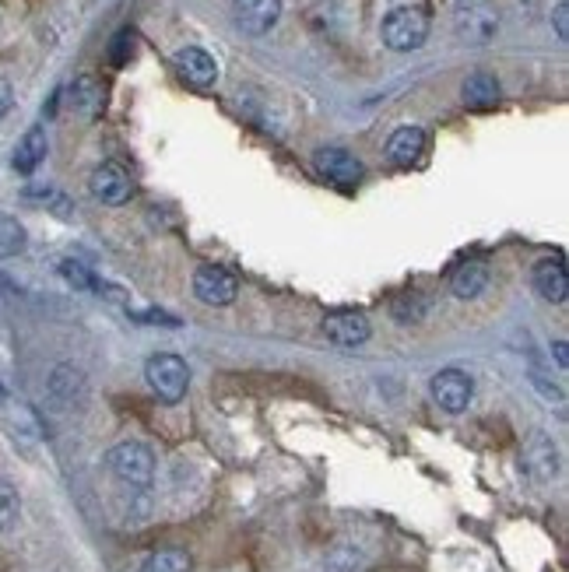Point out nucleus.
Masks as SVG:
<instances>
[{
    "instance_id": "nucleus-13",
    "label": "nucleus",
    "mask_w": 569,
    "mask_h": 572,
    "mask_svg": "<svg viewBox=\"0 0 569 572\" xmlns=\"http://www.w3.org/2000/svg\"><path fill=\"white\" fill-rule=\"evenodd\" d=\"M534 288L545 302L552 306H562L569 299V274H566V264L562 257H545L534 264Z\"/></svg>"
},
{
    "instance_id": "nucleus-30",
    "label": "nucleus",
    "mask_w": 569,
    "mask_h": 572,
    "mask_svg": "<svg viewBox=\"0 0 569 572\" xmlns=\"http://www.w3.org/2000/svg\"><path fill=\"white\" fill-rule=\"evenodd\" d=\"M552 22H555V36H559V43H566V39H569V4H566V0H559V4H555Z\"/></svg>"
},
{
    "instance_id": "nucleus-11",
    "label": "nucleus",
    "mask_w": 569,
    "mask_h": 572,
    "mask_svg": "<svg viewBox=\"0 0 569 572\" xmlns=\"http://www.w3.org/2000/svg\"><path fill=\"white\" fill-rule=\"evenodd\" d=\"M239 292V281L225 267H201L194 274V295L204 306H229Z\"/></svg>"
},
{
    "instance_id": "nucleus-6",
    "label": "nucleus",
    "mask_w": 569,
    "mask_h": 572,
    "mask_svg": "<svg viewBox=\"0 0 569 572\" xmlns=\"http://www.w3.org/2000/svg\"><path fill=\"white\" fill-rule=\"evenodd\" d=\"M88 190H92L95 201L120 208V204H127L134 197V179H130V172L120 162H102L88 176Z\"/></svg>"
},
{
    "instance_id": "nucleus-31",
    "label": "nucleus",
    "mask_w": 569,
    "mask_h": 572,
    "mask_svg": "<svg viewBox=\"0 0 569 572\" xmlns=\"http://www.w3.org/2000/svg\"><path fill=\"white\" fill-rule=\"evenodd\" d=\"M11 106H15V88H11L8 78H0V120L11 113Z\"/></svg>"
},
{
    "instance_id": "nucleus-32",
    "label": "nucleus",
    "mask_w": 569,
    "mask_h": 572,
    "mask_svg": "<svg viewBox=\"0 0 569 572\" xmlns=\"http://www.w3.org/2000/svg\"><path fill=\"white\" fill-rule=\"evenodd\" d=\"M552 355H555V365H559V369H566V365H569V344L566 341H552Z\"/></svg>"
},
{
    "instance_id": "nucleus-29",
    "label": "nucleus",
    "mask_w": 569,
    "mask_h": 572,
    "mask_svg": "<svg viewBox=\"0 0 569 572\" xmlns=\"http://www.w3.org/2000/svg\"><path fill=\"white\" fill-rule=\"evenodd\" d=\"M327 569H331V572H352V569H359V551L334 548L331 555H327Z\"/></svg>"
},
{
    "instance_id": "nucleus-8",
    "label": "nucleus",
    "mask_w": 569,
    "mask_h": 572,
    "mask_svg": "<svg viewBox=\"0 0 569 572\" xmlns=\"http://www.w3.org/2000/svg\"><path fill=\"white\" fill-rule=\"evenodd\" d=\"M313 169L320 172V179H327V183L334 186H345V190L359 186L362 176H366L362 162L345 148H320L317 155H313Z\"/></svg>"
},
{
    "instance_id": "nucleus-22",
    "label": "nucleus",
    "mask_w": 569,
    "mask_h": 572,
    "mask_svg": "<svg viewBox=\"0 0 569 572\" xmlns=\"http://www.w3.org/2000/svg\"><path fill=\"white\" fill-rule=\"evenodd\" d=\"M190 565H194L190 551H183V548H162V551H155V555H148L145 572H190Z\"/></svg>"
},
{
    "instance_id": "nucleus-20",
    "label": "nucleus",
    "mask_w": 569,
    "mask_h": 572,
    "mask_svg": "<svg viewBox=\"0 0 569 572\" xmlns=\"http://www.w3.org/2000/svg\"><path fill=\"white\" fill-rule=\"evenodd\" d=\"M485 285H489V267L482 260H468V264H461L450 274V292L457 299H478L485 292Z\"/></svg>"
},
{
    "instance_id": "nucleus-7",
    "label": "nucleus",
    "mask_w": 569,
    "mask_h": 572,
    "mask_svg": "<svg viewBox=\"0 0 569 572\" xmlns=\"http://www.w3.org/2000/svg\"><path fill=\"white\" fill-rule=\"evenodd\" d=\"M324 337L338 348H359V344L369 341L373 327H369V316L362 309H331L320 323Z\"/></svg>"
},
{
    "instance_id": "nucleus-24",
    "label": "nucleus",
    "mask_w": 569,
    "mask_h": 572,
    "mask_svg": "<svg viewBox=\"0 0 569 572\" xmlns=\"http://www.w3.org/2000/svg\"><path fill=\"white\" fill-rule=\"evenodd\" d=\"M425 299L418 292H404V295H397L394 302H390V313H394V320L397 323H418L425 316Z\"/></svg>"
},
{
    "instance_id": "nucleus-33",
    "label": "nucleus",
    "mask_w": 569,
    "mask_h": 572,
    "mask_svg": "<svg viewBox=\"0 0 569 572\" xmlns=\"http://www.w3.org/2000/svg\"><path fill=\"white\" fill-rule=\"evenodd\" d=\"M11 401V390H8V383L0 379V404H8Z\"/></svg>"
},
{
    "instance_id": "nucleus-5",
    "label": "nucleus",
    "mask_w": 569,
    "mask_h": 572,
    "mask_svg": "<svg viewBox=\"0 0 569 572\" xmlns=\"http://www.w3.org/2000/svg\"><path fill=\"white\" fill-rule=\"evenodd\" d=\"M429 397L450 415H464L471 408V397H475V379L461 369H440L429 379Z\"/></svg>"
},
{
    "instance_id": "nucleus-23",
    "label": "nucleus",
    "mask_w": 569,
    "mask_h": 572,
    "mask_svg": "<svg viewBox=\"0 0 569 572\" xmlns=\"http://www.w3.org/2000/svg\"><path fill=\"white\" fill-rule=\"evenodd\" d=\"M18 516H22V495L11 481H0V534L15 530Z\"/></svg>"
},
{
    "instance_id": "nucleus-21",
    "label": "nucleus",
    "mask_w": 569,
    "mask_h": 572,
    "mask_svg": "<svg viewBox=\"0 0 569 572\" xmlns=\"http://www.w3.org/2000/svg\"><path fill=\"white\" fill-rule=\"evenodd\" d=\"M25 246H29L25 225L11 215H0V260L18 257V253H25Z\"/></svg>"
},
{
    "instance_id": "nucleus-19",
    "label": "nucleus",
    "mask_w": 569,
    "mask_h": 572,
    "mask_svg": "<svg viewBox=\"0 0 569 572\" xmlns=\"http://www.w3.org/2000/svg\"><path fill=\"white\" fill-rule=\"evenodd\" d=\"M46 151H50V141H46V130L43 127H29L22 134V141L15 144V155H11V165H15V172H22V176H32V172L43 165Z\"/></svg>"
},
{
    "instance_id": "nucleus-28",
    "label": "nucleus",
    "mask_w": 569,
    "mask_h": 572,
    "mask_svg": "<svg viewBox=\"0 0 569 572\" xmlns=\"http://www.w3.org/2000/svg\"><path fill=\"white\" fill-rule=\"evenodd\" d=\"M130 320H137V323H155V327H169V330L180 327V320H176L173 313H166V309H130Z\"/></svg>"
},
{
    "instance_id": "nucleus-1",
    "label": "nucleus",
    "mask_w": 569,
    "mask_h": 572,
    "mask_svg": "<svg viewBox=\"0 0 569 572\" xmlns=\"http://www.w3.org/2000/svg\"><path fill=\"white\" fill-rule=\"evenodd\" d=\"M429 11L425 8H394L380 25V39L387 50L394 53H411V50H422L425 39H429Z\"/></svg>"
},
{
    "instance_id": "nucleus-14",
    "label": "nucleus",
    "mask_w": 569,
    "mask_h": 572,
    "mask_svg": "<svg viewBox=\"0 0 569 572\" xmlns=\"http://www.w3.org/2000/svg\"><path fill=\"white\" fill-rule=\"evenodd\" d=\"M67 102H71V109L78 116L95 120V116H102V109H106V85H102L95 74H78V78L71 81V88H67Z\"/></svg>"
},
{
    "instance_id": "nucleus-25",
    "label": "nucleus",
    "mask_w": 569,
    "mask_h": 572,
    "mask_svg": "<svg viewBox=\"0 0 569 572\" xmlns=\"http://www.w3.org/2000/svg\"><path fill=\"white\" fill-rule=\"evenodd\" d=\"M25 201H36V204H43V208H53L57 215H71V201H67L60 190H53V186H29V190H25Z\"/></svg>"
},
{
    "instance_id": "nucleus-16",
    "label": "nucleus",
    "mask_w": 569,
    "mask_h": 572,
    "mask_svg": "<svg viewBox=\"0 0 569 572\" xmlns=\"http://www.w3.org/2000/svg\"><path fill=\"white\" fill-rule=\"evenodd\" d=\"M425 144H429V137H425L422 127H401V130H394V134H390L387 158L394 165H401V169H408V165L422 162Z\"/></svg>"
},
{
    "instance_id": "nucleus-4",
    "label": "nucleus",
    "mask_w": 569,
    "mask_h": 572,
    "mask_svg": "<svg viewBox=\"0 0 569 572\" xmlns=\"http://www.w3.org/2000/svg\"><path fill=\"white\" fill-rule=\"evenodd\" d=\"M454 32L468 46H489L499 32V11L489 0H461L454 11Z\"/></svg>"
},
{
    "instance_id": "nucleus-9",
    "label": "nucleus",
    "mask_w": 569,
    "mask_h": 572,
    "mask_svg": "<svg viewBox=\"0 0 569 572\" xmlns=\"http://www.w3.org/2000/svg\"><path fill=\"white\" fill-rule=\"evenodd\" d=\"M520 464L524 471L531 474L538 485H548V481L559 478V446L552 443V436L545 432H534L531 439L524 443V453H520Z\"/></svg>"
},
{
    "instance_id": "nucleus-2",
    "label": "nucleus",
    "mask_w": 569,
    "mask_h": 572,
    "mask_svg": "<svg viewBox=\"0 0 569 572\" xmlns=\"http://www.w3.org/2000/svg\"><path fill=\"white\" fill-rule=\"evenodd\" d=\"M145 379L162 404H180L190 387V369L180 355H173V351H155V355L145 362Z\"/></svg>"
},
{
    "instance_id": "nucleus-34",
    "label": "nucleus",
    "mask_w": 569,
    "mask_h": 572,
    "mask_svg": "<svg viewBox=\"0 0 569 572\" xmlns=\"http://www.w3.org/2000/svg\"><path fill=\"white\" fill-rule=\"evenodd\" d=\"M4 292H11V281L4 278V271H0V295H4Z\"/></svg>"
},
{
    "instance_id": "nucleus-10",
    "label": "nucleus",
    "mask_w": 569,
    "mask_h": 572,
    "mask_svg": "<svg viewBox=\"0 0 569 572\" xmlns=\"http://www.w3.org/2000/svg\"><path fill=\"white\" fill-rule=\"evenodd\" d=\"M232 15L246 36H267L281 18V0H232Z\"/></svg>"
},
{
    "instance_id": "nucleus-26",
    "label": "nucleus",
    "mask_w": 569,
    "mask_h": 572,
    "mask_svg": "<svg viewBox=\"0 0 569 572\" xmlns=\"http://www.w3.org/2000/svg\"><path fill=\"white\" fill-rule=\"evenodd\" d=\"M531 383H534V390H538L541 397H545V401H555V404H562L566 401V390L559 387V383H555L552 376H548L545 369H541V365H531Z\"/></svg>"
},
{
    "instance_id": "nucleus-27",
    "label": "nucleus",
    "mask_w": 569,
    "mask_h": 572,
    "mask_svg": "<svg viewBox=\"0 0 569 572\" xmlns=\"http://www.w3.org/2000/svg\"><path fill=\"white\" fill-rule=\"evenodd\" d=\"M134 32L130 29H123V32H116V39H113V46H109V64L113 67H123L130 57H134Z\"/></svg>"
},
{
    "instance_id": "nucleus-17",
    "label": "nucleus",
    "mask_w": 569,
    "mask_h": 572,
    "mask_svg": "<svg viewBox=\"0 0 569 572\" xmlns=\"http://www.w3.org/2000/svg\"><path fill=\"white\" fill-rule=\"evenodd\" d=\"M85 372L78 369V365H57L50 376V394L53 401L60 404V408H78L81 401H85Z\"/></svg>"
},
{
    "instance_id": "nucleus-12",
    "label": "nucleus",
    "mask_w": 569,
    "mask_h": 572,
    "mask_svg": "<svg viewBox=\"0 0 569 572\" xmlns=\"http://www.w3.org/2000/svg\"><path fill=\"white\" fill-rule=\"evenodd\" d=\"M173 64H176V74H180L190 88H211L218 81L215 57H211L208 50H201V46H183V50H176Z\"/></svg>"
},
{
    "instance_id": "nucleus-3",
    "label": "nucleus",
    "mask_w": 569,
    "mask_h": 572,
    "mask_svg": "<svg viewBox=\"0 0 569 572\" xmlns=\"http://www.w3.org/2000/svg\"><path fill=\"white\" fill-rule=\"evenodd\" d=\"M106 467L127 488H152L155 481V453L145 443H116L106 453Z\"/></svg>"
},
{
    "instance_id": "nucleus-18",
    "label": "nucleus",
    "mask_w": 569,
    "mask_h": 572,
    "mask_svg": "<svg viewBox=\"0 0 569 572\" xmlns=\"http://www.w3.org/2000/svg\"><path fill=\"white\" fill-rule=\"evenodd\" d=\"M461 99L468 109H492V106H499V99H503V88H499V78L492 71H475L464 78Z\"/></svg>"
},
{
    "instance_id": "nucleus-15",
    "label": "nucleus",
    "mask_w": 569,
    "mask_h": 572,
    "mask_svg": "<svg viewBox=\"0 0 569 572\" xmlns=\"http://www.w3.org/2000/svg\"><path fill=\"white\" fill-rule=\"evenodd\" d=\"M57 271H60V278L67 281L71 288H78V292H95V295H109L113 302H127L130 295L123 292V288H116V285H109V281H102L95 271H88L81 260H60L57 264Z\"/></svg>"
}]
</instances>
